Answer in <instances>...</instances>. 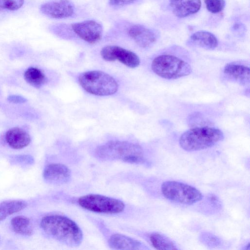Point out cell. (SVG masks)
Listing matches in <instances>:
<instances>
[{
    "label": "cell",
    "instance_id": "cell-1",
    "mask_svg": "<svg viewBox=\"0 0 250 250\" xmlns=\"http://www.w3.org/2000/svg\"><path fill=\"white\" fill-rule=\"evenodd\" d=\"M44 232L51 237L70 247L79 246L83 239L82 231L71 219L62 215L44 217L41 222Z\"/></svg>",
    "mask_w": 250,
    "mask_h": 250
},
{
    "label": "cell",
    "instance_id": "cell-2",
    "mask_svg": "<svg viewBox=\"0 0 250 250\" xmlns=\"http://www.w3.org/2000/svg\"><path fill=\"white\" fill-rule=\"evenodd\" d=\"M224 138L221 130L208 126L195 127L182 134L180 146L187 151H198L213 146Z\"/></svg>",
    "mask_w": 250,
    "mask_h": 250
},
{
    "label": "cell",
    "instance_id": "cell-3",
    "mask_svg": "<svg viewBox=\"0 0 250 250\" xmlns=\"http://www.w3.org/2000/svg\"><path fill=\"white\" fill-rule=\"evenodd\" d=\"M104 160H121L129 163H141L144 159L140 146L126 142L111 141L99 146L95 151Z\"/></svg>",
    "mask_w": 250,
    "mask_h": 250
},
{
    "label": "cell",
    "instance_id": "cell-4",
    "mask_svg": "<svg viewBox=\"0 0 250 250\" xmlns=\"http://www.w3.org/2000/svg\"><path fill=\"white\" fill-rule=\"evenodd\" d=\"M80 85L86 92L97 96H108L115 93L118 88L116 80L101 71H89L80 75Z\"/></svg>",
    "mask_w": 250,
    "mask_h": 250
},
{
    "label": "cell",
    "instance_id": "cell-5",
    "mask_svg": "<svg viewBox=\"0 0 250 250\" xmlns=\"http://www.w3.org/2000/svg\"><path fill=\"white\" fill-rule=\"evenodd\" d=\"M152 71L166 79H176L188 76L192 71L189 63L174 55H160L155 57L151 65Z\"/></svg>",
    "mask_w": 250,
    "mask_h": 250
},
{
    "label": "cell",
    "instance_id": "cell-6",
    "mask_svg": "<svg viewBox=\"0 0 250 250\" xmlns=\"http://www.w3.org/2000/svg\"><path fill=\"white\" fill-rule=\"evenodd\" d=\"M163 196L171 201L184 205H192L202 199L201 192L189 185L174 181L164 182L161 185Z\"/></svg>",
    "mask_w": 250,
    "mask_h": 250
},
{
    "label": "cell",
    "instance_id": "cell-7",
    "mask_svg": "<svg viewBox=\"0 0 250 250\" xmlns=\"http://www.w3.org/2000/svg\"><path fill=\"white\" fill-rule=\"evenodd\" d=\"M78 203L85 209L101 213L117 214L122 212L125 208L124 203L118 199L95 194L81 197Z\"/></svg>",
    "mask_w": 250,
    "mask_h": 250
},
{
    "label": "cell",
    "instance_id": "cell-8",
    "mask_svg": "<svg viewBox=\"0 0 250 250\" xmlns=\"http://www.w3.org/2000/svg\"><path fill=\"white\" fill-rule=\"evenodd\" d=\"M101 55L108 62L116 60L132 68L138 66L140 63L139 57L134 52L116 45H107L103 47Z\"/></svg>",
    "mask_w": 250,
    "mask_h": 250
},
{
    "label": "cell",
    "instance_id": "cell-9",
    "mask_svg": "<svg viewBox=\"0 0 250 250\" xmlns=\"http://www.w3.org/2000/svg\"><path fill=\"white\" fill-rule=\"evenodd\" d=\"M74 33L82 40L89 43H95L101 40L103 27L93 20L85 21L72 25Z\"/></svg>",
    "mask_w": 250,
    "mask_h": 250
},
{
    "label": "cell",
    "instance_id": "cell-10",
    "mask_svg": "<svg viewBox=\"0 0 250 250\" xmlns=\"http://www.w3.org/2000/svg\"><path fill=\"white\" fill-rule=\"evenodd\" d=\"M40 10L45 15L54 19L70 17L75 11L73 4L68 0H60L44 3L41 5Z\"/></svg>",
    "mask_w": 250,
    "mask_h": 250
},
{
    "label": "cell",
    "instance_id": "cell-11",
    "mask_svg": "<svg viewBox=\"0 0 250 250\" xmlns=\"http://www.w3.org/2000/svg\"><path fill=\"white\" fill-rule=\"evenodd\" d=\"M43 177L46 182L54 185H62L67 183L71 178V171L65 165L53 163L45 167Z\"/></svg>",
    "mask_w": 250,
    "mask_h": 250
},
{
    "label": "cell",
    "instance_id": "cell-12",
    "mask_svg": "<svg viewBox=\"0 0 250 250\" xmlns=\"http://www.w3.org/2000/svg\"><path fill=\"white\" fill-rule=\"evenodd\" d=\"M129 36L140 47L147 48L156 41L157 35L152 30L142 25L136 24L128 30Z\"/></svg>",
    "mask_w": 250,
    "mask_h": 250
},
{
    "label": "cell",
    "instance_id": "cell-13",
    "mask_svg": "<svg viewBox=\"0 0 250 250\" xmlns=\"http://www.w3.org/2000/svg\"><path fill=\"white\" fill-rule=\"evenodd\" d=\"M169 6L173 14L183 18L195 14L201 7V0H169Z\"/></svg>",
    "mask_w": 250,
    "mask_h": 250
},
{
    "label": "cell",
    "instance_id": "cell-14",
    "mask_svg": "<svg viewBox=\"0 0 250 250\" xmlns=\"http://www.w3.org/2000/svg\"><path fill=\"white\" fill-rule=\"evenodd\" d=\"M225 76L242 85H246L250 82L249 67L235 63L227 64L223 70Z\"/></svg>",
    "mask_w": 250,
    "mask_h": 250
},
{
    "label": "cell",
    "instance_id": "cell-15",
    "mask_svg": "<svg viewBox=\"0 0 250 250\" xmlns=\"http://www.w3.org/2000/svg\"><path fill=\"white\" fill-rule=\"evenodd\" d=\"M188 45L207 50L214 49L218 45V40L212 33L206 31H199L191 35Z\"/></svg>",
    "mask_w": 250,
    "mask_h": 250
},
{
    "label": "cell",
    "instance_id": "cell-16",
    "mask_svg": "<svg viewBox=\"0 0 250 250\" xmlns=\"http://www.w3.org/2000/svg\"><path fill=\"white\" fill-rule=\"evenodd\" d=\"M5 140L11 148L19 149L27 146L31 142V138L26 131L21 128L15 127L6 132Z\"/></svg>",
    "mask_w": 250,
    "mask_h": 250
},
{
    "label": "cell",
    "instance_id": "cell-17",
    "mask_svg": "<svg viewBox=\"0 0 250 250\" xmlns=\"http://www.w3.org/2000/svg\"><path fill=\"white\" fill-rule=\"evenodd\" d=\"M109 246L116 250H138L143 248L139 241L121 234H114L110 237Z\"/></svg>",
    "mask_w": 250,
    "mask_h": 250
},
{
    "label": "cell",
    "instance_id": "cell-18",
    "mask_svg": "<svg viewBox=\"0 0 250 250\" xmlns=\"http://www.w3.org/2000/svg\"><path fill=\"white\" fill-rule=\"evenodd\" d=\"M27 203L21 200H9L0 203V221L18 212L27 206Z\"/></svg>",
    "mask_w": 250,
    "mask_h": 250
},
{
    "label": "cell",
    "instance_id": "cell-19",
    "mask_svg": "<svg viewBox=\"0 0 250 250\" xmlns=\"http://www.w3.org/2000/svg\"><path fill=\"white\" fill-rule=\"evenodd\" d=\"M13 230L17 233L29 236L33 232L31 221L29 218L24 216H17L11 221Z\"/></svg>",
    "mask_w": 250,
    "mask_h": 250
},
{
    "label": "cell",
    "instance_id": "cell-20",
    "mask_svg": "<svg viewBox=\"0 0 250 250\" xmlns=\"http://www.w3.org/2000/svg\"><path fill=\"white\" fill-rule=\"evenodd\" d=\"M26 82L35 88H40L46 82V79L43 72L39 69L30 67L24 73Z\"/></svg>",
    "mask_w": 250,
    "mask_h": 250
},
{
    "label": "cell",
    "instance_id": "cell-21",
    "mask_svg": "<svg viewBox=\"0 0 250 250\" xmlns=\"http://www.w3.org/2000/svg\"><path fill=\"white\" fill-rule=\"evenodd\" d=\"M149 240L152 245L157 250H172L177 249L172 240L160 233H151L149 236Z\"/></svg>",
    "mask_w": 250,
    "mask_h": 250
},
{
    "label": "cell",
    "instance_id": "cell-22",
    "mask_svg": "<svg viewBox=\"0 0 250 250\" xmlns=\"http://www.w3.org/2000/svg\"><path fill=\"white\" fill-rule=\"evenodd\" d=\"M207 10L213 14L221 12L225 6V0H205Z\"/></svg>",
    "mask_w": 250,
    "mask_h": 250
},
{
    "label": "cell",
    "instance_id": "cell-23",
    "mask_svg": "<svg viewBox=\"0 0 250 250\" xmlns=\"http://www.w3.org/2000/svg\"><path fill=\"white\" fill-rule=\"evenodd\" d=\"M24 0H0V11H15L20 8Z\"/></svg>",
    "mask_w": 250,
    "mask_h": 250
},
{
    "label": "cell",
    "instance_id": "cell-24",
    "mask_svg": "<svg viewBox=\"0 0 250 250\" xmlns=\"http://www.w3.org/2000/svg\"><path fill=\"white\" fill-rule=\"evenodd\" d=\"M203 240L204 242L208 244L212 245H218L219 241L217 238L215 236L212 235L210 234L205 233L202 235Z\"/></svg>",
    "mask_w": 250,
    "mask_h": 250
},
{
    "label": "cell",
    "instance_id": "cell-25",
    "mask_svg": "<svg viewBox=\"0 0 250 250\" xmlns=\"http://www.w3.org/2000/svg\"><path fill=\"white\" fill-rule=\"evenodd\" d=\"M7 100L13 104H22L27 102V99L24 97L16 95H10L7 98Z\"/></svg>",
    "mask_w": 250,
    "mask_h": 250
},
{
    "label": "cell",
    "instance_id": "cell-26",
    "mask_svg": "<svg viewBox=\"0 0 250 250\" xmlns=\"http://www.w3.org/2000/svg\"><path fill=\"white\" fill-rule=\"evenodd\" d=\"M137 0H109V3L112 6H123L131 3Z\"/></svg>",
    "mask_w": 250,
    "mask_h": 250
}]
</instances>
